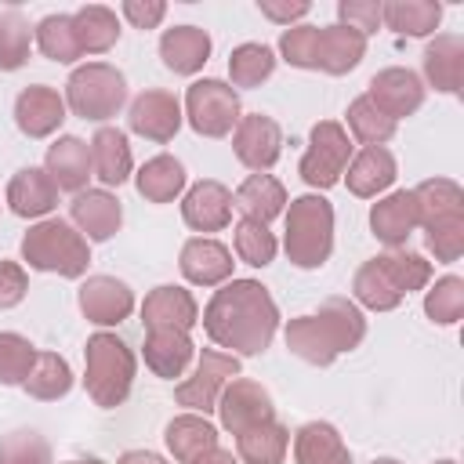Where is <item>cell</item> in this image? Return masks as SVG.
I'll return each instance as SVG.
<instances>
[{"mask_svg":"<svg viewBox=\"0 0 464 464\" xmlns=\"http://www.w3.org/2000/svg\"><path fill=\"white\" fill-rule=\"evenodd\" d=\"M203 330L228 355H261L279 330V308L257 279H228L207 301Z\"/></svg>","mask_w":464,"mask_h":464,"instance_id":"6da1fadb","label":"cell"},{"mask_svg":"<svg viewBox=\"0 0 464 464\" xmlns=\"http://www.w3.org/2000/svg\"><path fill=\"white\" fill-rule=\"evenodd\" d=\"M286 337V348L312 362V366H330L341 352H352L362 344L366 337V319L359 312L355 301L348 297H326L319 304L315 315H297L286 323L283 330Z\"/></svg>","mask_w":464,"mask_h":464,"instance_id":"7a4b0ae2","label":"cell"},{"mask_svg":"<svg viewBox=\"0 0 464 464\" xmlns=\"http://www.w3.org/2000/svg\"><path fill=\"white\" fill-rule=\"evenodd\" d=\"M283 250L290 265L297 268H319L326 265L334 250V207L319 192L297 196L283 210Z\"/></svg>","mask_w":464,"mask_h":464,"instance_id":"3957f363","label":"cell"},{"mask_svg":"<svg viewBox=\"0 0 464 464\" xmlns=\"http://www.w3.org/2000/svg\"><path fill=\"white\" fill-rule=\"evenodd\" d=\"M83 384H87V395L94 399V406L102 410H112L120 406L127 395H130V384H134V352L127 348L123 337L116 334H91L87 344H83Z\"/></svg>","mask_w":464,"mask_h":464,"instance_id":"277c9868","label":"cell"},{"mask_svg":"<svg viewBox=\"0 0 464 464\" xmlns=\"http://www.w3.org/2000/svg\"><path fill=\"white\" fill-rule=\"evenodd\" d=\"M22 261L36 272H54L62 279H80L91 265V246L69 221L44 218L22 236Z\"/></svg>","mask_w":464,"mask_h":464,"instance_id":"5b68a950","label":"cell"},{"mask_svg":"<svg viewBox=\"0 0 464 464\" xmlns=\"http://www.w3.org/2000/svg\"><path fill=\"white\" fill-rule=\"evenodd\" d=\"M127 102V80L116 65L109 62H87L76 65L65 80V109H72V116L102 123L112 120Z\"/></svg>","mask_w":464,"mask_h":464,"instance_id":"8992f818","label":"cell"},{"mask_svg":"<svg viewBox=\"0 0 464 464\" xmlns=\"http://www.w3.org/2000/svg\"><path fill=\"white\" fill-rule=\"evenodd\" d=\"M352 163V138L337 120H319L308 130V149L301 156V181L312 188H330L341 181L344 167Z\"/></svg>","mask_w":464,"mask_h":464,"instance_id":"52a82bcc","label":"cell"},{"mask_svg":"<svg viewBox=\"0 0 464 464\" xmlns=\"http://www.w3.org/2000/svg\"><path fill=\"white\" fill-rule=\"evenodd\" d=\"M196 134L203 138H225L239 123V94L225 80H196L185 91V112H181Z\"/></svg>","mask_w":464,"mask_h":464,"instance_id":"ba28073f","label":"cell"},{"mask_svg":"<svg viewBox=\"0 0 464 464\" xmlns=\"http://www.w3.org/2000/svg\"><path fill=\"white\" fill-rule=\"evenodd\" d=\"M239 377V355H228V352H218V348H203V355L196 359V370L192 377H185L178 388H174V399L178 406H188L192 413H210L218 410V399L225 392V384Z\"/></svg>","mask_w":464,"mask_h":464,"instance_id":"9c48e42d","label":"cell"},{"mask_svg":"<svg viewBox=\"0 0 464 464\" xmlns=\"http://www.w3.org/2000/svg\"><path fill=\"white\" fill-rule=\"evenodd\" d=\"M218 417H221L225 431L239 435L254 424L276 420V406H272V395L265 384H257L250 377H232L218 399Z\"/></svg>","mask_w":464,"mask_h":464,"instance_id":"30bf717a","label":"cell"},{"mask_svg":"<svg viewBox=\"0 0 464 464\" xmlns=\"http://www.w3.org/2000/svg\"><path fill=\"white\" fill-rule=\"evenodd\" d=\"M232 152L243 167H250L254 174H265L268 167H276L279 152H283V130L272 116L265 112H250L239 116L236 130H232Z\"/></svg>","mask_w":464,"mask_h":464,"instance_id":"8fae6325","label":"cell"},{"mask_svg":"<svg viewBox=\"0 0 464 464\" xmlns=\"http://www.w3.org/2000/svg\"><path fill=\"white\" fill-rule=\"evenodd\" d=\"M76 301L83 319L94 326H116L134 312V290L116 276H87Z\"/></svg>","mask_w":464,"mask_h":464,"instance_id":"7c38bea8","label":"cell"},{"mask_svg":"<svg viewBox=\"0 0 464 464\" xmlns=\"http://www.w3.org/2000/svg\"><path fill=\"white\" fill-rule=\"evenodd\" d=\"M366 98L388 116V120H402V116H413L420 105H424V83L413 69H402V65H392V69H381L373 72L370 87H366Z\"/></svg>","mask_w":464,"mask_h":464,"instance_id":"4fadbf2b","label":"cell"},{"mask_svg":"<svg viewBox=\"0 0 464 464\" xmlns=\"http://www.w3.org/2000/svg\"><path fill=\"white\" fill-rule=\"evenodd\" d=\"M127 127H130L134 134H141L145 141L163 145V141H170V138L178 134V127H181V102H178L170 91H160V87L141 91V94L130 102V109H127Z\"/></svg>","mask_w":464,"mask_h":464,"instance_id":"5bb4252c","label":"cell"},{"mask_svg":"<svg viewBox=\"0 0 464 464\" xmlns=\"http://www.w3.org/2000/svg\"><path fill=\"white\" fill-rule=\"evenodd\" d=\"M69 218L72 228L87 239V243H105L120 232L123 225V207L109 188H83L72 196L69 203Z\"/></svg>","mask_w":464,"mask_h":464,"instance_id":"9a60e30c","label":"cell"},{"mask_svg":"<svg viewBox=\"0 0 464 464\" xmlns=\"http://www.w3.org/2000/svg\"><path fill=\"white\" fill-rule=\"evenodd\" d=\"M141 323L145 330H192L199 323V304L185 286L163 283L145 294L141 301Z\"/></svg>","mask_w":464,"mask_h":464,"instance_id":"2e32d148","label":"cell"},{"mask_svg":"<svg viewBox=\"0 0 464 464\" xmlns=\"http://www.w3.org/2000/svg\"><path fill=\"white\" fill-rule=\"evenodd\" d=\"M65 120V98L47 87V83H33V87H22L18 98H14V123L25 138H47L62 127Z\"/></svg>","mask_w":464,"mask_h":464,"instance_id":"e0dca14e","label":"cell"},{"mask_svg":"<svg viewBox=\"0 0 464 464\" xmlns=\"http://www.w3.org/2000/svg\"><path fill=\"white\" fill-rule=\"evenodd\" d=\"M232 250L210 236H192L185 246H181V257H178V268L181 276L192 283V286H221L232 279Z\"/></svg>","mask_w":464,"mask_h":464,"instance_id":"ac0fdd59","label":"cell"},{"mask_svg":"<svg viewBox=\"0 0 464 464\" xmlns=\"http://www.w3.org/2000/svg\"><path fill=\"white\" fill-rule=\"evenodd\" d=\"M181 218L196 232H221L232 221V192L214 178L196 181L181 199Z\"/></svg>","mask_w":464,"mask_h":464,"instance_id":"d6986e66","label":"cell"},{"mask_svg":"<svg viewBox=\"0 0 464 464\" xmlns=\"http://www.w3.org/2000/svg\"><path fill=\"white\" fill-rule=\"evenodd\" d=\"M44 170H47V178L54 181L58 192H83L87 178L94 174V170H91V149H87V141L76 138V134H62V138L47 149Z\"/></svg>","mask_w":464,"mask_h":464,"instance_id":"ffe728a7","label":"cell"},{"mask_svg":"<svg viewBox=\"0 0 464 464\" xmlns=\"http://www.w3.org/2000/svg\"><path fill=\"white\" fill-rule=\"evenodd\" d=\"M417 228V203H413V188H399V192H388L384 199H377L370 207V232L388 243L392 250H399L410 232Z\"/></svg>","mask_w":464,"mask_h":464,"instance_id":"44dd1931","label":"cell"},{"mask_svg":"<svg viewBox=\"0 0 464 464\" xmlns=\"http://www.w3.org/2000/svg\"><path fill=\"white\" fill-rule=\"evenodd\" d=\"M160 58L170 72L178 76H192L207 65L210 58V36L199 29V25H174V29H163L160 36Z\"/></svg>","mask_w":464,"mask_h":464,"instance_id":"7402d4cb","label":"cell"},{"mask_svg":"<svg viewBox=\"0 0 464 464\" xmlns=\"http://www.w3.org/2000/svg\"><path fill=\"white\" fill-rule=\"evenodd\" d=\"M424 80L442 94H460L464 83V40L453 33H435L424 47Z\"/></svg>","mask_w":464,"mask_h":464,"instance_id":"603a6c76","label":"cell"},{"mask_svg":"<svg viewBox=\"0 0 464 464\" xmlns=\"http://www.w3.org/2000/svg\"><path fill=\"white\" fill-rule=\"evenodd\" d=\"M344 170H348V174H344L348 192L359 196V199H370V196L384 192V188L395 181V174H399L395 156H392L384 145H366L362 152L352 156V163H348Z\"/></svg>","mask_w":464,"mask_h":464,"instance_id":"cb8c5ba5","label":"cell"},{"mask_svg":"<svg viewBox=\"0 0 464 464\" xmlns=\"http://www.w3.org/2000/svg\"><path fill=\"white\" fill-rule=\"evenodd\" d=\"M7 207L18 218H44L58 207V188L44 167H22L7 181Z\"/></svg>","mask_w":464,"mask_h":464,"instance_id":"d4e9b609","label":"cell"},{"mask_svg":"<svg viewBox=\"0 0 464 464\" xmlns=\"http://www.w3.org/2000/svg\"><path fill=\"white\" fill-rule=\"evenodd\" d=\"M91 170L102 185H123L130 178V145H127V134L120 127H98L94 138H91Z\"/></svg>","mask_w":464,"mask_h":464,"instance_id":"484cf974","label":"cell"},{"mask_svg":"<svg viewBox=\"0 0 464 464\" xmlns=\"http://www.w3.org/2000/svg\"><path fill=\"white\" fill-rule=\"evenodd\" d=\"M145 366L163 377V381H174L185 373V366L192 362L196 348H192V337L185 330H149L145 334Z\"/></svg>","mask_w":464,"mask_h":464,"instance_id":"4316f807","label":"cell"},{"mask_svg":"<svg viewBox=\"0 0 464 464\" xmlns=\"http://www.w3.org/2000/svg\"><path fill=\"white\" fill-rule=\"evenodd\" d=\"M294 460L297 464H352V453L334 424L308 420L294 431Z\"/></svg>","mask_w":464,"mask_h":464,"instance_id":"83f0119b","label":"cell"},{"mask_svg":"<svg viewBox=\"0 0 464 464\" xmlns=\"http://www.w3.org/2000/svg\"><path fill=\"white\" fill-rule=\"evenodd\" d=\"M366 54V36L334 22V25H323L319 29V69L330 72V76H344L352 72Z\"/></svg>","mask_w":464,"mask_h":464,"instance_id":"f1b7e54d","label":"cell"},{"mask_svg":"<svg viewBox=\"0 0 464 464\" xmlns=\"http://www.w3.org/2000/svg\"><path fill=\"white\" fill-rule=\"evenodd\" d=\"M286 203H290L286 199V188L272 174H250L236 188V196H232V207H239L243 218H254L261 225H268L272 218H279L286 210Z\"/></svg>","mask_w":464,"mask_h":464,"instance_id":"f546056e","label":"cell"},{"mask_svg":"<svg viewBox=\"0 0 464 464\" xmlns=\"http://www.w3.org/2000/svg\"><path fill=\"white\" fill-rule=\"evenodd\" d=\"M413 203H417V225H439L450 218H464V192L457 181L450 178H428L413 188Z\"/></svg>","mask_w":464,"mask_h":464,"instance_id":"4dcf8cb0","label":"cell"},{"mask_svg":"<svg viewBox=\"0 0 464 464\" xmlns=\"http://www.w3.org/2000/svg\"><path fill=\"white\" fill-rule=\"evenodd\" d=\"M163 442H167V450H170L174 460L192 464L199 453H207L210 446H218V431H214V424H210L207 417H199V413H181V417H174V420L163 428Z\"/></svg>","mask_w":464,"mask_h":464,"instance_id":"1f68e13d","label":"cell"},{"mask_svg":"<svg viewBox=\"0 0 464 464\" xmlns=\"http://www.w3.org/2000/svg\"><path fill=\"white\" fill-rule=\"evenodd\" d=\"M134 185H138V196H145L149 203H170L185 192V167H181V160H174L167 152L152 156L134 174Z\"/></svg>","mask_w":464,"mask_h":464,"instance_id":"d6a6232c","label":"cell"},{"mask_svg":"<svg viewBox=\"0 0 464 464\" xmlns=\"http://www.w3.org/2000/svg\"><path fill=\"white\" fill-rule=\"evenodd\" d=\"M286 446H290V431L279 420H265L236 435V457L243 464H283Z\"/></svg>","mask_w":464,"mask_h":464,"instance_id":"836d02e7","label":"cell"},{"mask_svg":"<svg viewBox=\"0 0 464 464\" xmlns=\"http://www.w3.org/2000/svg\"><path fill=\"white\" fill-rule=\"evenodd\" d=\"M381 22L402 36H431L442 22V4H435V0H388V4H381Z\"/></svg>","mask_w":464,"mask_h":464,"instance_id":"e575fe53","label":"cell"},{"mask_svg":"<svg viewBox=\"0 0 464 464\" xmlns=\"http://www.w3.org/2000/svg\"><path fill=\"white\" fill-rule=\"evenodd\" d=\"M72 29H76V40H80L83 54H105L120 40V18H116V11L102 7V4L80 7L72 14Z\"/></svg>","mask_w":464,"mask_h":464,"instance_id":"d590c367","label":"cell"},{"mask_svg":"<svg viewBox=\"0 0 464 464\" xmlns=\"http://www.w3.org/2000/svg\"><path fill=\"white\" fill-rule=\"evenodd\" d=\"M352 294H355V301H359L362 308H370V312H392V308L402 304L399 286L392 283V276L384 272V265H381L377 257H370V261L359 265V272H355V279H352Z\"/></svg>","mask_w":464,"mask_h":464,"instance_id":"8d00e7d4","label":"cell"},{"mask_svg":"<svg viewBox=\"0 0 464 464\" xmlns=\"http://www.w3.org/2000/svg\"><path fill=\"white\" fill-rule=\"evenodd\" d=\"M33 40H36L40 54L58 62V65H72L76 58H83L76 29H72V14H47V18H40L36 29H33Z\"/></svg>","mask_w":464,"mask_h":464,"instance_id":"74e56055","label":"cell"},{"mask_svg":"<svg viewBox=\"0 0 464 464\" xmlns=\"http://www.w3.org/2000/svg\"><path fill=\"white\" fill-rule=\"evenodd\" d=\"M22 388L33 399H40V402H54V399L69 395L72 370H69V362L58 352H36V362H33V370H29V377H25Z\"/></svg>","mask_w":464,"mask_h":464,"instance_id":"f35d334b","label":"cell"},{"mask_svg":"<svg viewBox=\"0 0 464 464\" xmlns=\"http://www.w3.org/2000/svg\"><path fill=\"white\" fill-rule=\"evenodd\" d=\"M276 72V54L265 44H239L228 54V76L232 87H261Z\"/></svg>","mask_w":464,"mask_h":464,"instance_id":"ab89813d","label":"cell"},{"mask_svg":"<svg viewBox=\"0 0 464 464\" xmlns=\"http://www.w3.org/2000/svg\"><path fill=\"white\" fill-rule=\"evenodd\" d=\"M344 116H348V130H352V138L362 141V149H366V145H384V141L395 138V120H388L366 94H359V98L348 105Z\"/></svg>","mask_w":464,"mask_h":464,"instance_id":"60d3db41","label":"cell"},{"mask_svg":"<svg viewBox=\"0 0 464 464\" xmlns=\"http://www.w3.org/2000/svg\"><path fill=\"white\" fill-rule=\"evenodd\" d=\"M232 246H236V257L243 265H254V268H265L276 261V236L268 232V225L254 221V218H239L236 221V236H232Z\"/></svg>","mask_w":464,"mask_h":464,"instance_id":"b9f144b4","label":"cell"},{"mask_svg":"<svg viewBox=\"0 0 464 464\" xmlns=\"http://www.w3.org/2000/svg\"><path fill=\"white\" fill-rule=\"evenodd\" d=\"M29 44H33V29L25 22L22 11H4L0 14V69L14 72L29 62Z\"/></svg>","mask_w":464,"mask_h":464,"instance_id":"7bdbcfd3","label":"cell"},{"mask_svg":"<svg viewBox=\"0 0 464 464\" xmlns=\"http://www.w3.org/2000/svg\"><path fill=\"white\" fill-rule=\"evenodd\" d=\"M424 315L439 326H453L464 315V279L460 276L435 279V286L424 294Z\"/></svg>","mask_w":464,"mask_h":464,"instance_id":"ee69618b","label":"cell"},{"mask_svg":"<svg viewBox=\"0 0 464 464\" xmlns=\"http://www.w3.org/2000/svg\"><path fill=\"white\" fill-rule=\"evenodd\" d=\"M377 261L384 265V272L392 276V283L399 286V294H413V290H424L428 279H431V261H424L420 254H410V250H388V254H377Z\"/></svg>","mask_w":464,"mask_h":464,"instance_id":"f6af8a7d","label":"cell"},{"mask_svg":"<svg viewBox=\"0 0 464 464\" xmlns=\"http://www.w3.org/2000/svg\"><path fill=\"white\" fill-rule=\"evenodd\" d=\"M36 362V348L29 337L4 330L0 334V384H25L29 370Z\"/></svg>","mask_w":464,"mask_h":464,"instance_id":"bcb514c9","label":"cell"},{"mask_svg":"<svg viewBox=\"0 0 464 464\" xmlns=\"http://www.w3.org/2000/svg\"><path fill=\"white\" fill-rule=\"evenodd\" d=\"M0 464H51V446L33 428L7 431L0 435Z\"/></svg>","mask_w":464,"mask_h":464,"instance_id":"7dc6e473","label":"cell"},{"mask_svg":"<svg viewBox=\"0 0 464 464\" xmlns=\"http://www.w3.org/2000/svg\"><path fill=\"white\" fill-rule=\"evenodd\" d=\"M279 54L294 69H319V25H286L279 36Z\"/></svg>","mask_w":464,"mask_h":464,"instance_id":"c3c4849f","label":"cell"},{"mask_svg":"<svg viewBox=\"0 0 464 464\" xmlns=\"http://www.w3.org/2000/svg\"><path fill=\"white\" fill-rule=\"evenodd\" d=\"M424 243H428V250L435 254V261L453 265V261L464 254V218H450V221L428 225V228H424Z\"/></svg>","mask_w":464,"mask_h":464,"instance_id":"681fc988","label":"cell"},{"mask_svg":"<svg viewBox=\"0 0 464 464\" xmlns=\"http://www.w3.org/2000/svg\"><path fill=\"white\" fill-rule=\"evenodd\" d=\"M337 18H341V25L355 29L362 36H370V33H377L384 25L381 22V0H341L337 4Z\"/></svg>","mask_w":464,"mask_h":464,"instance_id":"f907efd6","label":"cell"},{"mask_svg":"<svg viewBox=\"0 0 464 464\" xmlns=\"http://www.w3.org/2000/svg\"><path fill=\"white\" fill-rule=\"evenodd\" d=\"M29 290V276L18 261H0V308H14L22 304Z\"/></svg>","mask_w":464,"mask_h":464,"instance_id":"816d5d0a","label":"cell"},{"mask_svg":"<svg viewBox=\"0 0 464 464\" xmlns=\"http://www.w3.org/2000/svg\"><path fill=\"white\" fill-rule=\"evenodd\" d=\"M120 11L134 29H156L167 14V4L163 0H123Z\"/></svg>","mask_w":464,"mask_h":464,"instance_id":"f5cc1de1","label":"cell"},{"mask_svg":"<svg viewBox=\"0 0 464 464\" xmlns=\"http://www.w3.org/2000/svg\"><path fill=\"white\" fill-rule=\"evenodd\" d=\"M261 7V14L265 18H272V22H279V25H290V22H297V18H304L308 11H312V4H304V0H286V4H276V0H261L257 4Z\"/></svg>","mask_w":464,"mask_h":464,"instance_id":"db71d44e","label":"cell"},{"mask_svg":"<svg viewBox=\"0 0 464 464\" xmlns=\"http://www.w3.org/2000/svg\"><path fill=\"white\" fill-rule=\"evenodd\" d=\"M192 464H239V457L232 450H221V446H210L207 453H199Z\"/></svg>","mask_w":464,"mask_h":464,"instance_id":"11a10c76","label":"cell"},{"mask_svg":"<svg viewBox=\"0 0 464 464\" xmlns=\"http://www.w3.org/2000/svg\"><path fill=\"white\" fill-rule=\"evenodd\" d=\"M116 464H167L160 453H152V450H127Z\"/></svg>","mask_w":464,"mask_h":464,"instance_id":"9f6ffc18","label":"cell"},{"mask_svg":"<svg viewBox=\"0 0 464 464\" xmlns=\"http://www.w3.org/2000/svg\"><path fill=\"white\" fill-rule=\"evenodd\" d=\"M62 464H105V460H98V457H76V460H62Z\"/></svg>","mask_w":464,"mask_h":464,"instance_id":"6f0895ef","label":"cell"},{"mask_svg":"<svg viewBox=\"0 0 464 464\" xmlns=\"http://www.w3.org/2000/svg\"><path fill=\"white\" fill-rule=\"evenodd\" d=\"M370 464H402V460H395V457H377V460H370Z\"/></svg>","mask_w":464,"mask_h":464,"instance_id":"680465c9","label":"cell"},{"mask_svg":"<svg viewBox=\"0 0 464 464\" xmlns=\"http://www.w3.org/2000/svg\"><path fill=\"white\" fill-rule=\"evenodd\" d=\"M435 464H457V460H435Z\"/></svg>","mask_w":464,"mask_h":464,"instance_id":"91938a15","label":"cell"}]
</instances>
